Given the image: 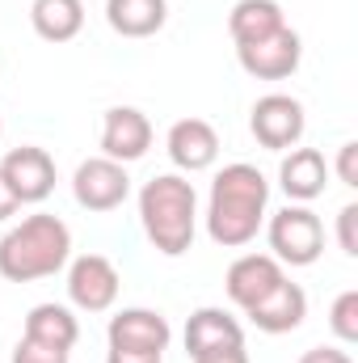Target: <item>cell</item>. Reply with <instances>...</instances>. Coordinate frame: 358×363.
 <instances>
[{"instance_id":"1","label":"cell","mask_w":358,"mask_h":363,"mask_svg":"<svg viewBox=\"0 0 358 363\" xmlns=\"http://www.w3.org/2000/svg\"><path fill=\"white\" fill-rule=\"evenodd\" d=\"M266 207H270V182L258 165H249V161L224 165L211 182V199H207L211 241L224 245V250L249 245L266 224Z\"/></svg>"},{"instance_id":"2","label":"cell","mask_w":358,"mask_h":363,"mask_svg":"<svg viewBox=\"0 0 358 363\" xmlns=\"http://www.w3.org/2000/svg\"><path fill=\"white\" fill-rule=\"evenodd\" d=\"M72 258V228L59 216H25L0 237V274L8 283H34L51 279Z\"/></svg>"},{"instance_id":"3","label":"cell","mask_w":358,"mask_h":363,"mask_svg":"<svg viewBox=\"0 0 358 363\" xmlns=\"http://www.w3.org/2000/svg\"><path fill=\"white\" fill-rule=\"evenodd\" d=\"M139 220H144V233H148L152 250H161L165 258H181L194 245V228H198L194 182L181 178V174H161V178L144 182Z\"/></svg>"},{"instance_id":"4","label":"cell","mask_w":358,"mask_h":363,"mask_svg":"<svg viewBox=\"0 0 358 363\" xmlns=\"http://www.w3.org/2000/svg\"><path fill=\"white\" fill-rule=\"evenodd\" d=\"M266 241L282 267H312L325 254V224L308 203H291L270 216Z\"/></svg>"},{"instance_id":"5","label":"cell","mask_w":358,"mask_h":363,"mask_svg":"<svg viewBox=\"0 0 358 363\" xmlns=\"http://www.w3.org/2000/svg\"><path fill=\"white\" fill-rule=\"evenodd\" d=\"M304 127H308V118H304V101L299 97H291V93H266V97L253 101L249 131H253V140L262 148H270V152L295 148L304 140Z\"/></svg>"},{"instance_id":"6","label":"cell","mask_w":358,"mask_h":363,"mask_svg":"<svg viewBox=\"0 0 358 363\" xmlns=\"http://www.w3.org/2000/svg\"><path fill=\"white\" fill-rule=\"evenodd\" d=\"M72 194L85 211H114L127 203L131 194V178H127V165L110 161V157H89L76 165L72 174Z\"/></svg>"},{"instance_id":"7","label":"cell","mask_w":358,"mask_h":363,"mask_svg":"<svg viewBox=\"0 0 358 363\" xmlns=\"http://www.w3.org/2000/svg\"><path fill=\"white\" fill-rule=\"evenodd\" d=\"M0 178L13 190V199L25 207V203H42L51 190H55V161L47 148H34V144H21L13 148L4 161H0Z\"/></svg>"},{"instance_id":"8","label":"cell","mask_w":358,"mask_h":363,"mask_svg":"<svg viewBox=\"0 0 358 363\" xmlns=\"http://www.w3.org/2000/svg\"><path fill=\"white\" fill-rule=\"evenodd\" d=\"M118 287L122 279L114 271V262L105 254H81L72 267H68V300L85 313H105L114 308L118 300Z\"/></svg>"},{"instance_id":"9","label":"cell","mask_w":358,"mask_h":363,"mask_svg":"<svg viewBox=\"0 0 358 363\" xmlns=\"http://www.w3.org/2000/svg\"><path fill=\"white\" fill-rule=\"evenodd\" d=\"M236 60H241V68H245L249 77H258V81H287V77L299 68V60H304V43H299V34H295L291 26H282V30L270 34V38H258V43L236 47Z\"/></svg>"},{"instance_id":"10","label":"cell","mask_w":358,"mask_h":363,"mask_svg":"<svg viewBox=\"0 0 358 363\" xmlns=\"http://www.w3.org/2000/svg\"><path fill=\"white\" fill-rule=\"evenodd\" d=\"M148 148H152V123H148V114L135 110V106H110L105 123H101V157H110L118 165H131Z\"/></svg>"},{"instance_id":"11","label":"cell","mask_w":358,"mask_h":363,"mask_svg":"<svg viewBox=\"0 0 358 363\" xmlns=\"http://www.w3.org/2000/svg\"><path fill=\"white\" fill-rule=\"evenodd\" d=\"M282 279H287V271H282V262H278L274 254H241V258L228 267V274H224V291H228V300L245 313V308H253L258 300H266Z\"/></svg>"},{"instance_id":"12","label":"cell","mask_w":358,"mask_h":363,"mask_svg":"<svg viewBox=\"0 0 358 363\" xmlns=\"http://www.w3.org/2000/svg\"><path fill=\"white\" fill-rule=\"evenodd\" d=\"M105 338L118 351H152V355H165L169 351V338H173V325L156 308H122V313L110 317Z\"/></svg>"},{"instance_id":"13","label":"cell","mask_w":358,"mask_h":363,"mask_svg":"<svg viewBox=\"0 0 358 363\" xmlns=\"http://www.w3.org/2000/svg\"><path fill=\"white\" fill-rule=\"evenodd\" d=\"M165 148H169V161L181 174H202L219 161V131L207 118H178L169 127Z\"/></svg>"},{"instance_id":"14","label":"cell","mask_w":358,"mask_h":363,"mask_svg":"<svg viewBox=\"0 0 358 363\" xmlns=\"http://www.w3.org/2000/svg\"><path fill=\"white\" fill-rule=\"evenodd\" d=\"M245 317H249L253 330H262V334H291V330H299L304 317H308V291H304L299 283L282 279L266 300H258L253 308H245Z\"/></svg>"},{"instance_id":"15","label":"cell","mask_w":358,"mask_h":363,"mask_svg":"<svg viewBox=\"0 0 358 363\" xmlns=\"http://www.w3.org/2000/svg\"><path fill=\"white\" fill-rule=\"evenodd\" d=\"M278 186L291 203H312L329 186V161L316 148H291L278 165Z\"/></svg>"},{"instance_id":"16","label":"cell","mask_w":358,"mask_h":363,"mask_svg":"<svg viewBox=\"0 0 358 363\" xmlns=\"http://www.w3.org/2000/svg\"><path fill=\"white\" fill-rule=\"evenodd\" d=\"M241 342H245V330H241V321L228 308H194L190 321H185V351H190V359H198L207 351H219V347H241Z\"/></svg>"},{"instance_id":"17","label":"cell","mask_w":358,"mask_h":363,"mask_svg":"<svg viewBox=\"0 0 358 363\" xmlns=\"http://www.w3.org/2000/svg\"><path fill=\"white\" fill-rule=\"evenodd\" d=\"M105 21L122 38H152L169 21V0H105Z\"/></svg>"},{"instance_id":"18","label":"cell","mask_w":358,"mask_h":363,"mask_svg":"<svg viewBox=\"0 0 358 363\" xmlns=\"http://www.w3.org/2000/svg\"><path fill=\"white\" fill-rule=\"evenodd\" d=\"M282 26H287V17H282V4L278 0H236L232 13H228V34H232L236 47L270 38Z\"/></svg>"},{"instance_id":"19","label":"cell","mask_w":358,"mask_h":363,"mask_svg":"<svg viewBox=\"0 0 358 363\" xmlns=\"http://www.w3.org/2000/svg\"><path fill=\"white\" fill-rule=\"evenodd\" d=\"M30 26L47 43H72L85 30V0H34Z\"/></svg>"},{"instance_id":"20","label":"cell","mask_w":358,"mask_h":363,"mask_svg":"<svg viewBox=\"0 0 358 363\" xmlns=\"http://www.w3.org/2000/svg\"><path fill=\"white\" fill-rule=\"evenodd\" d=\"M21 338H34V342H47V347H59V351H72L76 338H81V325L72 317V308L64 304H34L25 313V330Z\"/></svg>"},{"instance_id":"21","label":"cell","mask_w":358,"mask_h":363,"mask_svg":"<svg viewBox=\"0 0 358 363\" xmlns=\"http://www.w3.org/2000/svg\"><path fill=\"white\" fill-rule=\"evenodd\" d=\"M329 330H333L337 342H346V347L358 342V287H346V291L333 300V308H329Z\"/></svg>"},{"instance_id":"22","label":"cell","mask_w":358,"mask_h":363,"mask_svg":"<svg viewBox=\"0 0 358 363\" xmlns=\"http://www.w3.org/2000/svg\"><path fill=\"white\" fill-rule=\"evenodd\" d=\"M13 363H72V351H59V347L21 338V342L13 347Z\"/></svg>"},{"instance_id":"23","label":"cell","mask_w":358,"mask_h":363,"mask_svg":"<svg viewBox=\"0 0 358 363\" xmlns=\"http://www.w3.org/2000/svg\"><path fill=\"white\" fill-rule=\"evenodd\" d=\"M337 245L346 258H358V203H346L337 211Z\"/></svg>"},{"instance_id":"24","label":"cell","mask_w":358,"mask_h":363,"mask_svg":"<svg viewBox=\"0 0 358 363\" xmlns=\"http://www.w3.org/2000/svg\"><path fill=\"white\" fill-rule=\"evenodd\" d=\"M337 178H342V186H358V144L354 140H346L342 148H337Z\"/></svg>"},{"instance_id":"25","label":"cell","mask_w":358,"mask_h":363,"mask_svg":"<svg viewBox=\"0 0 358 363\" xmlns=\"http://www.w3.org/2000/svg\"><path fill=\"white\" fill-rule=\"evenodd\" d=\"M194 363H249V351H245V342H241V347H219V351L198 355Z\"/></svg>"},{"instance_id":"26","label":"cell","mask_w":358,"mask_h":363,"mask_svg":"<svg viewBox=\"0 0 358 363\" xmlns=\"http://www.w3.org/2000/svg\"><path fill=\"white\" fill-rule=\"evenodd\" d=\"M299 363H354L342 347H312V351H304Z\"/></svg>"},{"instance_id":"27","label":"cell","mask_w":358,"mask_h":363,"mask_svg":"<svg viewBox=\"0 0 358 363\" xmlns=\"http://www.w3.org/2000/svg\"><path fill=\"white\" fill-rule=\"evenodd\" d=\"M105 363H165V355H152V351H118V347H110V351H105Z\"/></svg>"},{"instance_id":"28","label":"cell","mask_w":358,"mask_h":363,"mask_svg":"<svg viewBox=\"0 0 358 363\" xmlns=\"http://www.w3.org/2000/svg\"><path fill=\"white\" fill-rule=\"evenodd\" d=\"M17 207H21V203H17V199H13V190H8V186H4V178H0V220H8V216H13V211H17Z\"/></svg>"},{"instance_id":"29","label":"cell","mask_w":358,"mask_h":363,"mask_svg":"<svg viewBox=\"0 0 358 363\" xmlns=\"http://www.w3.org/2000/svg\"><path fill=\"white\" fill-rule=\"evenodd\" d=\"M0 135H4V123H0Z\"/></svg>"}]
</instances>
